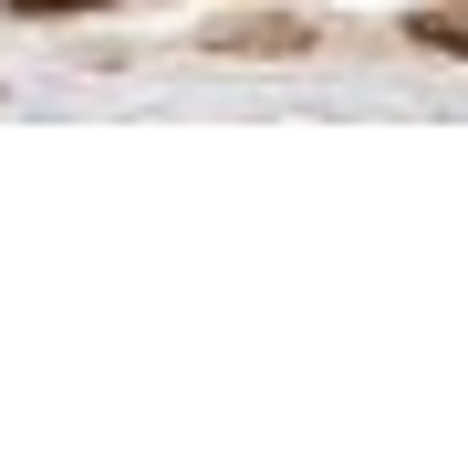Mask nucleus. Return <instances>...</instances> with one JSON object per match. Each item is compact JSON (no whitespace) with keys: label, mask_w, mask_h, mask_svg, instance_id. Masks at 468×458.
Masks as SVG:
<instances>
[{"label":"nucleus","mask_w":468,"mask_h":458,"mask_svg":"<svg viewBox=\"0 0 468 458\" xmlns=\"http://www.w3.org/2000/svg\"><path fill=\"white\" fill-rule=\"evenodd\" d=\"M208 52H261V63H292V52H313V32H302V21H218L208 32Z\"/></svg>","instance_id":"1"},{"label":"nucleus","mask_w":468,"mask_h":458,"mask_svg":"<svg viewBox=\"0 0 468 458\" xmlns=\"http://www.w3.org/2000/svg\"><path fill=\"white\" fill-rule=\"evenodd\" d=\"M406 42H427V52H448V63H468V0H458V11H417V21H406Z\"/></svg>","instance_id":"2"},{"label":"nucleus","mask_w":468,"mask_h":458,"mask_svg":"<svg viewBox=\"0 0 468 458\" xmlns=\"http://www.w3.org/2000/svg\"><path fill=\"white\" fill-rule=\"evenodd\" d=\"M21 21H73V11H115V0H11Z\"/></svg>","instance_id":"3"}]
</instances>
